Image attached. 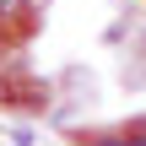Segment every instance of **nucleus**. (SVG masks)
<instances>
[{"instance_id": "nucleus-2", "label": "nucleus", "mask_w": 146, "mask_h": 146, "mask_svg": "<svg viewBox=\"0 0 146 146\" xmlns=\"http://www.w3.org/2000/svg\"><path fill=\"white\" fill-rule=\"evenodd\" d=\"M87 146H146V130L130 125V130H103V135H87Z\"/></svg>"}, {"instance_id": "nucleus-1", "label": "nucleus", "mask_w": 146, "mask_h": 146, "mask_svg": "<svg viewBox=\"0 0 146 146\" xmlns=\"http://www.w3.org/2000/svg\"><path fill=\"white\" fill-rule=\"evenodd\" d=\"M33 27V0H0V33H27Z\"/></svg>"}]
</instances>
